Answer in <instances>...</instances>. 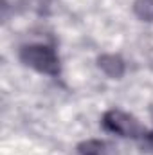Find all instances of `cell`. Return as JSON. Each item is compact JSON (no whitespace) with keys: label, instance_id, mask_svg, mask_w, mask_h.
<instances>
[{"label":"cell","instance_id":"obj_1","mask_svg":"<svg viewBox=\"0 0 153 155\" xmlns=\"http://www.w3.org/2000/svg\"><path fill=\"white\" fill-rule=\"evenodd\" d=\"M20 61L40 74L58 78L61 72L58 52L45 43H29L20 49Z\"/></svg>","mask_w":153,"mask_h":155},{"label":"cell","instance_id":"obj_2","mask_svg":"<svg viewBox=\"0 0 153 155\" xmlns=\"http://www.w3.org/2000/svg\"><path fill=\"white\" fill-rule=\"evenodd\" d=\"M103 126L110 134L121 135V137H132V139H142L146 135L144 126L135 119L133 116L112 108L103 116Z\"/></svg>","mask_w":153,"mask_h":155},{"label":"cell","instance_id":"obj_3","mask_svg":"<svg viewBox=\"0 0 153 155\" xmlns=\"http://www.w3.org/2000/svg\"><path fill=\"white\" fill-rule=\"evenodd\" d=\"M97 65L99 69L106 74L108 78H114V79H119L122 78L124 71H126V63L121 56L117 54H103L97 58Z\"/></svg>","mask_w":153,"mask_h":155},{"label":"cell","instance_id":"obj_4","mask_svg":"<svg viewBox=\"0 0 153 155\" xmlns=\"http://www.w3.org/2000/svg\"><path fill=\"white\" fill-rule=\"evenodd\" d=\"M79 155H115L112 146L99 139H88L77 146Z\"/></svg>","mask_w":153,"mask_h":155},{"label":"cell","instance_id":"obj_5","mask_svg":"<svg viewBox=\"0 0 153 155\" xmlns=\"http://www.w3.org/2000/svg\"><path fill=\"white\" fill-rule=\"evenodd\" d=\"M133 13L144 22H153V0H135Z\"/></svg>","mask_w":153,"mask_h":155},{"label":"cell","instance_id":"obj_6","mask_svg":"<svg viewBox=\"0 0 153 155\" xmlns=\"http://www.w3.org/2000/svg\"><path fill=\"white\" fill-rule=\"evenodd\" d=\"M142 139H144V148L153 155V132H146V135Z\"/></svg>","mask_w":153,"mask_h":155},{"label":"cell","instance_id":"obj_7","mask_svg":"<svg viewBox=\"0 0 153 155\" xmlns=\"http://www.w3.org/2000/svg\"><path fill=\"white\" fill-rule=\"evenodd\" d=\"M150 112H151V117H153V107H151V110H150Z\"/></svg>","mask_w":153,"mask_h":155}]
</instances>
